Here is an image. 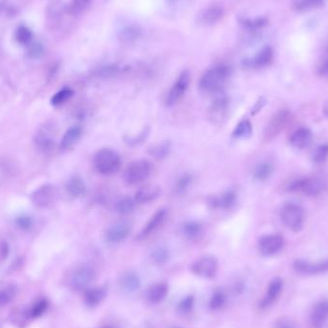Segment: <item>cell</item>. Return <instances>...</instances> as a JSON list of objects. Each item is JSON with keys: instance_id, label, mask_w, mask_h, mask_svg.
<instances>
[{"instance_id": "obj_41", "label": "cell", "mask_w": 328, "mask_h": 328, "mask_svg": "<svg viewBox=\"0 0 328 328\" xmlns=\"http://www.w3.org/2000/svg\"><path fill=\"white\" fill-rule=\"evenodd\" d=\"M139 29L136 28V26H129L122 30L121 39L125 42H134L139 37Z\"/></svg>"}, {"instance_id": "obj_9", "label": "cell", "mask_w": 328, "mask_h": 328, "mask_svg": "<svg viewBox=\"0 0 328 328\" xmlns=\"http://www.w3.org/2000/svg\"><path fill=\"white\" fill-rule=\"evenodd\" d=\"M218 266L217 258L207 254L193 263L192 271L201 278H213L218 271Z\"/></svg>"}, {"instance_id": "obj_5", "label": "cell", "mask_w": 328, "mask_h": 328, "mask_svg": "<svg viewBox=\"0 0 328 328\" xmlns=\"http://www.w3.org/2000/svg\"><path fill=\"white\" fill-rule=\"evenodd\" d=\"M190 81L191 77L189 71L185 70L181 72L176 82L174 83V85L170 87L168 93H166L164 98V104L167 107L177 105L188 90V87L190 86Z\"/></svg>"}, {"instance_id": "obj_4", "label": "cell", "mask_w": 328, "mask_h": 328, "mask_svg": "<svg viewBox=\"0 0 328 328\" xmlns=\"http://www.w3.org/2000/svg\"><path fill=\"white\" fill-rule=\"evenodd\" d=\"M281 221L285 225L286 228L290 230L298 232L303 227L304 223V212L302 207L294 204H286L280 211Z\"/></svg>"}, {"instance_id": "obj_33", "label": "cell", "mask_w": 328, "mask_h": 328, "mask_svg": "<svg viewBox=\"0 0 328 328\" xmlns=\"http://www.w3.org/2000/svg\"><path fill=\"white\" fill-rule=\"evenodd\" d=\"M192 183L193 176L191 174L189 173L183 174L175 184V192L178 195L185 194L188 190V188L191 186Z\"/></svg>"}, {"instance_id": "obj_42", "label": "cell", "mask_w": 328, "mask_h": 328, "mask_svg": "<svg viewBox=\"0 0 328 328\" xmlns=\"http://www.w3.org/2000/svg\"><path fill=\"white\" fill-rule=\"evenodd\" d=\"M328 158V144L319 146L313 155V160L316 163H322Z\"/></svg>"}, {"instance_id": "obj_3", "label": "cell", "mask_w": 328, "mask_h": 328, "mask_svg": "<svg viewBox=\"0 0 328 328\" xmlns=\"http://www.w3.org/2000/svg\"><path fill=\"white\" fill-rule=\"evenodd\" d=\"M153 171L150 161L137 159L129 163L123 174V178L129 186H137L149 178Z\"/></svg>"}, {"instance_id": "obj_18", "label": "cell", "mask_w": 328, "mask_h": 328, "mask_svg": "<svg viewBox=\"0 0 328 328\" xmlns=\"http://www.w3.org/2000/svg\"><path fill=\"white\" fill-rule=\"evenodd\" d=\"M274 53L271 47L266 46L257 53L254 57L245 61L244 64L250 68H263L271 64Z\"/></svg>"}, {"instance_id": "obj_43", "label": "cell", "mask_w": 328, "mask_h": 328, "mask_svg": "<svg viewBox=\"0 0 328 328\" xmlns=\"http://www.w3.org/2000/svg\"><path fill=\"white\" fill-rule=\"evenodd\" d=\"M225 302H226L225 294L221 291H217L213 294L209 302V306L213 310H217V309H220L225 304Z\"/></svg>"}, {"instance_id": "obj_48", "label": "cell", "mask_w": 328, "mask_h": 328, "mask_svg": "<svg viewBox=\"0 0 328 328\" xmlns=\"http://www.w3.org/2000/svg\"><path fill=\"white\" fill-rule=\"evenodd\" d=\"M15 225L19 228H21L22 230H27L32 227L33 225V220L31 217L29 216H21L16 219Z\"/></svg>"}, {"instance_id": "obj_17", "label": "cell", "mask_w": 328, "mask_h": 328, "mask_svg": "<svg viewBox=\"0 0 328 328\" xmlns=\"http://www.w3.org/2000/svg\"><path fill=\"white\" fill-rule=\"evenodd\" d=\"M294 269L304 275H318L328 271V259L320 262H309L297 260L294 262Z\"/></svg>"}, {"instance_id": "obj_20", "label": "cell", "mask_w": 328, "mask_h": 328, "mask_svg": "<svg viewBox=\"0 0 328 328\" xmlns=\"http://www.w3.org/2000/svg\"><path fill=\"white\" fill-rule=\"evenodd\" d=\"M328 320V300L318 302L311 313V323L314 328H323Z\"/></svg>"}, {"instance_id": "obj_46", "label": "cell", "mask_w": 328, "mask_h": 328, "mask_svg": "<svg viewBox=\"0 0 328 328\" xmlns=\"http://www.w3.org/2000/svg\"><path fill=\"white\" fill-rule=\"evenodd\" d=\"M193 306H194V298L189 296V297H186L185 300H181L178 304V310L181 312V313H188L192 310Z\"/></svg>"}, {"instance_id": "obj_10", "label": "cell", "mask_w": 328, "mask_h": 328, "mask_svg": "<svg viewBox=\"0 0 328 328\" xmlns=\"http://www.w3.org/2000/svg\"><path fill=\"white\" fill-rule=\"evenodd\" d=\"M168 218V211L165 208L158 209L154 214L151 216L150 219L145 224L142 230L140 231L138 238L144 240L155 234L160 228L163 227L165 222Z\"/></svg>"}, {"instance_id": "obj_29", "label": "cell", "mask_w": 328, "mask_h": 328, "mask_svg": "<svg viewBox=\"0 0 328 328\" xmlns=\"http://www.w3.org/2000/svg\"><path fill=\"white\" fill-rule=\"evenodd\" d=\"M168 293V286L159 282L153 284L148 290V299L153 303H158L163 300Z\"/></svg>"}, {"instance_id": "obj_49", "label": "cell", "mask_w": 328, "mask_h": 328, "mask_svg": "<svg viewBox=\"0 0 328 328\" xmlns=\"http://www.w3.org/2000/svg\"><path fill=\"white\" fill-rule=\"evenodd\" d=\"M117 72V68L114 67V66H106V67H103L99 71V75L101 77H112L114 76V74Z\"/></svg>"}, {"instance_id": "obj_11", "label": "cell", "mask_w": 328, "mask_h": 328, "mask_svg": "<svg viewBox=\"0 0 328 328\" xmlns=\"http://www.w3.org/2000/svg\"><path fill=\"white\" fill-rule=\"evenodd\" d=\"M284 238L279 234L262 236L258 241V249L265 257H271L282 250Z\"/></svg>"}, {"instance_id": "obj_6", "label": "cell", "mask_w": 328, "mask_h": 328, "mask_svg": "<svg viewBox=\"0 0 328 328\" xmlns=\"http://www.w3.org/2000/svg\"><path fill=\"white\" fill-rule=\"evenodd\" d=\"M229 99L227 96L216 97L207 110V118L213 126H221L228 118Z\"/></svg>"}, {"instance_id": "obj_39", "label": "cell", "mask_w": 328, "mask_h": 328, "mask_svg": "<svg viewBox=\"0 0 328 328\" xmlns=\"http://www.w3.org/2000/svg\"><path fill=\"white\" fill-rule=\"evenodd\" d=\"M32 38H33V34H32L31 30L27 27H24V26L17 29V31L15 33V40L17 41V43H21V44L31 43Z\"/></svg>"}, {"instance_id": "obj_44", "label": "cell", "mask_w": 328, "mask_h": 328, "mask_svg": "<svg viewBox=\"0 0 328 328\" xmlns=\"http://www.w3.org/2000/svg\"><path fill=\"white\" fill-rule=\"evenodd\" d=\"M241 23L247 28L257 30V29L262 28L263 26H265L267 24V20L263 19V17H258V19H254V20H242Z\"/></svg>"}, {"instance_id": "obj_7", "label": "cell", "mask_w": 328, "mask_h": 328, "mask_svg": "<svg viewBox=\"0 0 328 328\" xmlns=\"http://www.w3.org/2000/svg\"><path fill=\"white\" fill-rule=\"evenodd\" d=\"M324 184L320 178H301L294 179L288 186L290 191H297L306 194L308 196L319 195L324 189Z\"/></svg>"}, {"instance_id": "obj_8", "label": "cell", "mask_w": 328, "mask_h": 328, "mask_svg": "<svg viewBox=\"0 0 328 328\" xmlns=\"http://www.w3.org/2000/svg\"><path fill=\"white\" fill-rule=\"evenodd\" d=\"M289 121L290 114L286 110H280L277 114H274L264 130L263 137L265 141H270L272 138H275L285 128Z\"/></svg>"}, {"instance_id": "obj_24", "label": "cell", "mask_w": 328, "mask_h": 328, "mask_svg": "<svg viewBox=\"0 0 328 328\" xmlns=\"http://www.w3.org/2000/svg\"><path fill=\"white\" fill-rule=\"evenodd\" d=\"M120 285L127 292H136L140 287V279L136 271H126L120 278Z\"/></svg>"}, {"instance_id": "obj_36", "label": "cell", "mask_w": 328, "mask_h": 328, "mask_svg": "<svg viewBox=\"0 0 328 328\" xmlns=\"http://www.w3.org/2000/svg\"><path fill=\"white\" fill-rule=\"evenodd\" d=\"M151 257L157 264H163L169 259V251L162 246L155 248L151 252Z\"/></svg>"}, {"instance_id": "obj_14", "label": "cell", "mask_w": 328, "mask_h": 328, "mask_svg": "<svg viewBox=\"0 0 328 328\" xmlns=\"http://www.w3.org/2000/svg\"><path fill=\"white\" fill-rule=\"evenodd\" d=\"M132 226L128 222H117L107 228L105 237L107 242L115 244L122 242L131 234Z\"/></svg>"}, {"instance_id": "obj_22", "label": "cell", "mask_w": 328, "mask_h": 328, "mask_svg": "<svg viewBox=\"0 0 328 328\" xmlns=\"http://www.w3.org/2000/svg\"><path fill=\"white\" fill-rule=\"evenodd\" d=\"M282 286L283 282L280 278L272 279L267 289L264 299L261 301V307H268L272 304L278 299L279 294L281 293Z\"/></svg>"}, {"instance_id": "obj_34", "label": "cell", "mask_w": 328, "mask_h": 328, "mask_svg": "<svg viewBox=\"0 0 328 328\" xmlns=\"http://www.w3.org/2000/svg\"><path fill=\"white\" fill-rule=\"evenodd\" d=\"M74 92L71 88H68V87L63 88L53 95V97L51 98V104L56 107L62 106L71 98Z\"/></svg>"}, {"instance_id": "obj_27", "label": "cell", "mask_w": 328, "mask_h": 328, "mask_svg": "<svg viewBox=\"0 0 328 328\" xmlns=\"http://www.w3.org/2000/svg\"><path fill=\"white\" fill-rule=\"evenodd\" d=\"M172 150V144L170 141L165 140L162 142L152 146L148 153L151 157L156 158L157 160H163L170 155Z\"/></svg>"}, {"instance_id": "obj_51", "label": "cell", "mask_w": 328, "mask_h": 328, "mask_svg": "<svg viewBox=\"0 0 328 328\" xmlns=\"http://www.w3.org/2000/svg\"><path fill=\"white\" fill-rule=\"evenodd\" d=\"M265 105V100L264 99H260V100L257 102V104H256V106L252 108V111H251V114H256L257 113H258L262 107Z\"/></svg>"}, {"instance_id": "obj_40", "label": "cell", "mask_w": 328, "mask_h": 328, "mask_svg": "<svg viewBox=\"0 0 328 328\" xmlns=\"http://www.w3.org/2000/svg\"><path fill=\"white\" fill-rule=\"evenodd\" d=\"M149 135H150V128L146 127V128L143 129L142 131L136 136H127L125 138V140H126L125 142L128 143L129 145H131V146H135V145L142 143Z\"/></svg>"}, {"instance_id": "obj_31", "label": "cell", "mask_w": 328, "mask_h": 328, "mask_svg": "<svg viewBox=\"0 0 328 328\" xmlns=\"http://www.w3.org/2000/svg\"><path fill=\"white\" fill-rule=\"evenodd\" d=\"M274 172V167L270 162H261L257 164L252 172L253 178L259 181H264L270 178Z\"/></svg>"}, {"instance_id": "obj_1", "label": "cell", "mask_w": 328, "mask_h": 328, "mask_svg": "<svg viewBox=\"0 0 328 328\" xmlns=\"http://www.w3.org/2000/svg\"><path fill=\"white\" fill-rule=\"evenodd\" d=\"M230 75L231 69L228 65H215L202 75L199 81V87L205 93H220L228 83Z\"/></svg>"}, {"instance_id": "obj_45", "label": "cell", "mask_w": 328, "mask_h": 328, "mask_svg": "<svg viewBox=\"0 0 328 328\" xmlns=\"http://www.w3.org/2000/svg\"><path fill=\"white\" fill-rule=\"evenodd\" d=\"M47 306H48V303H47L46 300H42L38 301L36 304L32 308V310H31V316L33 318L41 317L46 311Z\"/></svg>"}, {"instance_id": "obj_23", "label": "cell", "mask_w": 328, "mask_h": 328, "mask_svg": "<svg viewBox=\"0 0 328 328\" xmlns=\"http://www.w3.org/2000/svg\"><path fill=\"white\" fill-rule=\"evenodd\" d=\"M181 231L186 238L190 240H198L205 233L204 225L198 221H187L183 224Z\"/></svg>"}, {"instance_id": "obj_53", "label": "cell", "mask_w": 328, "mask_h": 328, "mask_svg": "<svg viewBox=\"0 0 328 328\" xmlns=\"http://www.w3.org/2000/svg\"><path fill=\"white\" fill-rule=\"evenodd\" d=\"M323 114L328 118V99L324 102V105H323Z\"/></svg>"}, {"instance_id": "obj_16", "label": "cell", "mask_w": 328, "mask_h": 328, "mask_svg": "<svg viewBox=\"0 0 328 328\" xmlns=\"http://www.w3.org/2000/svg\"><path fill=\"white\" fill-rule=\"evenodd\" d=\"M56 188L51 185H45L38 188L32 194L31 199L37 207H46L50 206L56 198Z\"/></svg>"}, {"instance_id": "obj_15", "label": "cell", "mask_w": 328, "mask_h": 328, "mask_svg": "<svg viewBox=\"0 0 328 328\" xmlns=\"http://www.w3.org/2000/svg\"><path fill=\"white\" fill-rule=\"evenodd\" d=\"M225 15V11L218 5H213L202 10L197 15V23L203 26H209L221 22Z\"/></svg>"}, {"instance_id": "obj_26", "label": "cell", "mask_w": 328, "mask_h": 328, "mask_svg": "<svg viewBox=\"0 0 328 328\" xmlns=\"http://www.w3.org/2000/svg\"><path fill=\"white\" fill-rule=\"evenodd\" d=\"M82 133H83V130L80 126H73L71 128L68 129L61 140V148L63 150L70 149L72 146L80 139Z\"/></svg>"}, {"instance_id": "obj_12", "label": "cell", "mask_w": 328, "mask_h": 328, "mask_svg": "<svg viewBox=\"0 0 328 328\" xmlns=\"http://www.w3.org/2000/svg\"><path fill=\"white\" fill-rule=\"evenodd\" d=\"M94 271L88 266H81L72 272L70 286L76 291L85 290L93 282Z\"/></svg>"}, {"instance_id": "obj_25", "label": "cell", "mask_w": 328, "mask_h": 328, "mask_svg": "<svg viewBox=\"0 0 328 328\" xmlns=\"http://www.w3.org/2000/svg\"><path fill=\"white\" fill-rule=\"evenodd\" d=\"M107 296V290L104 287H96L86 290L85 293V302L89 307L99 305Z\"/></svg>"}, {"instance_id": "obj_54", "label": "cell", "mask_w": 328, "mask_h": 328, "mask_svg": "<svg viewBox=\"0 0 328 328\" xmlns=\"http://www.w3.org/2000/svg\"><path fill=\"white\" fill-rule=\"evenodd\" d=\"M103 328H112V327H103Z\"/></svg>"}, {"instance_id": "obj_2", "label": "cell", "mask_w": 328, "mask_h": 328, "mask_svg": "<svg viewBox=\"0 0 328 328\" xmlns=\"http://www.w3.org/2000/svg\"><path fill=\"white\" fill-rule=\"evenodd\" d=\"M94 169L101 175H114L120 169L121 157L116 151L104 148L98 151L93 158Z\"/></svg>"}, {"instance_id": "obj_50", "label": "cell", "mask_w": 328, "mask_h": 328, "mask_svg": "<svg viewBox=\"0 0 328 328\" xmlns=\"http://www.w3.org/2000/svg\"><path fill=\"white\" fill-rule=\"evenodd\" d=\"M319 72L321 73V75H325L328 74V56L325 58V60L322 62V64H321L320 68H319Z\"/></svg>"}, {"instance_id": "obj_35", "label": "cell", "mask_w": 328, "mask_h": 328, "mask_svg": "<svg viewBox=\"0 0 328 328\" xmlns=\"http://www.w3.org/2000/svg\"><path fill=\"white\" fill-rule=\"evenodd\" d=\"M323 0H294V6L300 12L311 11L321 7Z\"/></svg>"}, {"instance_id": "obj_52", "label": "cell", "mask_w": 328, "mask_h": 328, "mask_svg": "<svg viewBox=\"0 0 328 328\" xmlns=\"http://www.w3.org/2000/svg\"><path fill=\"white\" fill-rule=\"evenodd\" d=\"M278 328H294L292 324L288 321H281L279 324H278Z\"/></svg>"}, {"instance_id": "obj_28", "label": "cell", "mask_w": 328, "mask_h": 328, "mask_svg": "<svg viewBox=\"0 0 328 328\" xmlns=\"http://www.w3.org/2000/svg\"><path fill=\"white\" fill-rule=\"evenodd\" d=\"M66 189L68 193L71 195L72 197L78 198L83 195H85L86 191V186L83 178H80L78 176H75L69 179L67 183Z\"/></svg>"}, {"instance_id": "obj_38", "label": "cell", "mask_w": 328, "mask_h": 328, "mask_svg": "<svg viewBox=\"0 0 328 328\" xmlns=\"http://www.w3.org/2000/svg\"><path fill=\"white\" fill-rule=\"evenodd\" d=\"M16 293V287L14 285L7 286L3 290L0 291V306L8 304L12 301Z\"/></svg>"}, {"instance_id": "obj_21", "label": "cell", "mask_w": 328, "mask_h": 328, "mask_svg": "<svg viewBox=\"0 0 328 328\" xmlns=\"http://www.w3.org/2000/svg\"><path fill=\"white\" fill-rule=\"evenodd\" d=\"M312 138V132L308 128L302 127L293 133L292 136L290 137V143L293 147L297 149H304L311 144Z\"/></svg>"}, {"instance_id": "obj_13", "label": "cell", "mask_w": 328, "mask_h": 328, "mask_svg": "<svg viewBox=\"0 0 328 328\" xmlns=\"http://www.w3.org/2000/svg\"><path fill=\"white\" fill-rule=\"evenodd\" d=\"M237 194L233 190H228L225 192L210 196L207 200V205L211 209L227 210L235 205Z\"/></svg>"}, {"instance_id": "obj_37", "label": "cell", "mask_w": 328, "mask_h": 328, "mask_svg": "<svg viewBox=\"0 0 328 328\" xmlns=\"http://www.w3.org/2000/svg\"><path fill=\"white\" fill-rule=\"evenodd\" d=\"M92 0H71V3L69 5V12L70 14H81L86 11L90 5Z\"/></svg>"}, {"instance_id": "obj_19", "label": "cell", "mask_w": 328, "mask_h": 328, "mask_svg": "<svg viewBox=\"0 0 328 328\" xmlns=\"http://www.w3.org/2000/svg\"><path fill=\"white\" fill-rule=\"evenodd\" d=\"M160 193V187L156 185L143 186L142 188L137 190L134 199L136 201V205H145L157 199Z\"/></svg>"}, {"instance_id": "obj_30", "label": "cell", "mask_w": 328, "mask_h": 328, "mask_svg": "<svg viewBox=\"0 0 328 328\" xmlns=\"http://www.w3.org/2000/svg\"><path fill=\"white\" fill-rule=\"evenodd\" d=\"M136 201L132 197H123L121 199L117 201L115 204V210L117 213L121 215L131 214L134 212L135 207H136Z\"/></svg>"}, {"instance_id": "obj_32", "label": "cell", "mask_w": 328, "mask_h": 328, "mask_svg": "<svg viewBox=\"0 0 328 328\" xmlns=\"http://www.w3.org/2000/svg\"><path fill=\"white\" fill-rule=\"evenodd\" d=\"M252 134V126L250 120L243 119L236 125L235 129L232 132V136L234 138H248Z\"/></svg>"}, {"instance_id": "obj_47", "label": "cell", "mask_w": 328, "mask_h": 328, "mask_svg": "<svg viewBox=\"0 0 328 328\" xmlns=\"http://www.w3.org/2000/svg\"><path fill=\"white\" fill-rule=\"evenodd\" d=\"M43 54V46L40 43H29L28 55L31 58L42 57Z\"/></svg>"}]
</instances>
